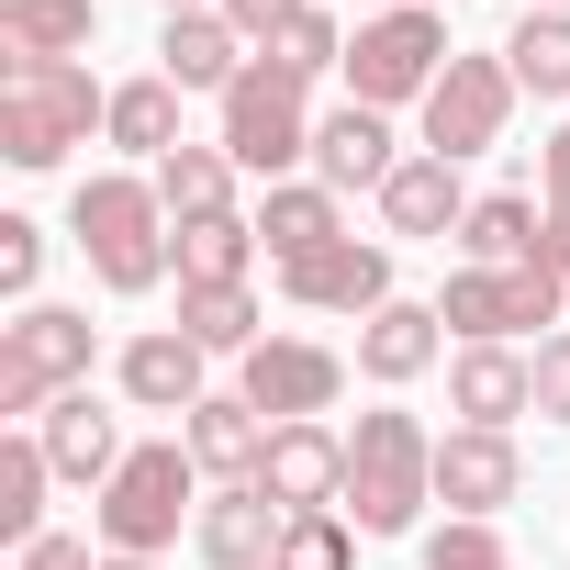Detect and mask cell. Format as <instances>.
Here are the masks:
<instances>
[{"label":"cell","mask_w":570,"mask_h":570,"mask_svg":"<svg viewBox=\"0 0 570 570\" xmlns=\"http://www.w3.org/2000/svg\"><path fill=\"white\" fill-rule=\"evenodd\" d=\"M436 12H459V0H436Z\"/></svg>","instance_id":"obj_45"},{"label":"cell","mask_w":570,"mask_h":570,"mask_svg":"<svg viewBox=\"0 0 570 570\" xmlns=\"http://www.w3.org/2000/svg\"><path fill=\"white\" fill-rule=\"evenodd\" d=\"M146 179H157L168 224H202V213H235V179H246V168H235L224 146H179V157H157Z\"/></svg>","instance_id":"obj_29"},{"label":"cell","mask_w":570,"mask_h":570,"mask_svg":"<svg viewBox=\"0 0 570 570\" xmlns=\"http://www.w3.org/2000/svg\"><path fill=\"white\" fill-rule=\"evenodd\" d=\"M559 336H570V303H559Z\"/></svg>","instance_id":"obj_44"},{"label":"cell","mask_w":570,"mask_h":570,"mask_svg":"<svg viewBox=\"0 0 570 570\" xmlns=\"http://www.w3.org/2000/svg\"><path fill=\"white\" fill-rule=\"evenodd\" d=\"M436 358H448V314H436V303H381V314L358 325V370H370L381 392L425 381Z\"/></svg>","instance_id":"obj_22"},{"label":"cell","mask_w":570,"mask_h":570,"mask_svg":"<svg viewBox=\"0 0 570 570\" xmlns=\"http://www.w3.org/2000/svg\"><path fill=\"white\" fill-rule=\"evenodd\" d=\"M246 57H257V46H246L224 12H168V23H157V79H179V90H213V101H224V90L246 79Z\"/></svg>","instance_id":"obj_21"},{"label":"cell","mask_w":570,"mask_h":570,"mask_svg":"<svg viewBox=\"0 0 570 570\" xmlns=\"http://www.w3.org/2000/svg\"><path fill=\"white\" fill-rule=\"evenodd\" d=\"M279 303H292V314H347V325H370L381 303H403V292H392V246L336 235L325 257H292V268H279Z\"/></svg>","instance_id":"obj_11"},{"label":"cell","mask_w":570,"mask_h":570,"mask_svg":"<svg viewBox=\"0 0 570 570\" xmlns=\"http://www.w3.org/2000/svg\"><path fill=\"white\" fill-rule=\"evenodd\" d=\"M370 12H403V0H370Z\"/></svg>","instance_id":"obj_43"},{"label":"cell","mask_w":570,"mask_h":570,"mask_svg":"<svg viewBox=\"0 0 570 570\" xmlns=\"http://www.w3.org/2000/svg\"><path fill=\"white\" fill-rule=\"evenodd\" d=\"M268 57H279V68H292V79H336V68H347V23H336V12H325V0H314V12H303L292 35H279Z\"/></svg>","instance_id":"obj_34"},{"label":"cell","mask_w":570,"mask_h":570,"mask_svg":"<svg viewBox=\"0 0 570 570\" xmlns=\"http://www.w3.org/2000/svg\"><path fill=\"white\" fill-rule=\"evenodd\" d=\"M213 12H224V23H235V35H246V46H257V57H268V46H279V35H292V23H303V12H314V0H213Z\"/></svg>","instance_id":"obj_37"},{"label":"cell","mask_w":570,"mask_h":570,"mask_svg":"<svg viewBox=\"0 0 570 570\" xmlns=\"http://www.w3.org/2000/svg\"><path fill=\"white\" fill-rule=\"evenodd\" d=\"M425 570H525V559L503 548V525H481V514H448V525H425Z\"/></svg>","instance_id":"obj_33"},{"label":"cell","mask_w":570,"mask_h":570,"mask_svg":"<svg viewBox=\"0 0 570 570\" xmlns=\"http://www.w3.org/2000/svg\"><path fill=\"white\" fill-rule=\"evenodd\" d=\"M179 101H190V90L146 68V79H124V90H112V124H101V135H112L135 168H157V157H179V146H190V135H179Z\"/></svg>","instance_id":"obj_24"},{"label":"cell","mask_w":570,"mask_h":570,"mask_svg":"<svg viewBox=\"0 0 570 570\" xmlns=\"http://www.w3.org/2000/svg\"><path fill=\"white\" fill-rule=\"evenodd\" d=\"M537 202H548V235H537V268L570 279V124L537 146Z\"/></svg>","instance_id":"obj_32"},{"label":"cell","mask_w":570,"mask_h":570,"mask_svg":"<svg viewBox=\"0 0 570 570\" xmlns=\"http://www.w3.org/2000/svg\"><path fill=\"white\" fill-rule=\"evenodd\" d=\"M101 570H157V559H101Z\"/></svg>","instance_id":"obj_41"},{"label":"cell","mask_w":570,"mask_h":570,"mask_svg":"<svg viewBox=\"0 0 570 570\" xmlns=\"http://www.w3.org/2000/svg\"><path fill=\"white\" fill-rule=\"evenodd\" d=\"M179 336H190L202 358H246V347H268L246 279H179Z\"/></svg>","instance_id":"obj_26"},{"label":"cell","mask_w":570,"mask_h":570,"mask_svg":"<svg viewBox=\"0 0 570 570\" xmlns=\"http://www.w3.org/2000/svg\"><path fill=\"white\" fill-rule=\"evenodd\" d=\"M537 12H570V0H537Z\"/></svg>","instance_id":"obj_42"},{"label":"cell","mask_w":570,"mask_h":570,"mask_svg":"<svg viewBox=\"0 0 570 570\" xmlns=\"http://www.w3.org/2000/svg\"><path fill=\"white\" fill-rule=\"evenodd\" d=\"M246 224H257V246H268V268H292V257H325V246L347 235V202H336L325 179H268Z\"/></svg>","instance_id":"obj_20"},{"label":"cell","mask_w":570,"mask_h":570,"mask_svg":"<svg viewBox=\"0 0 570 570\" xmlns=\"http://www.w3.org/2000/svg\"><path fill=\"white\" fill-rule=\"evenodd\" d=\"M179 448L202 459L213 492H224V481H257V459H268V414H257L246 392H202V403L179 414Z\"/></svg>","instance_id":"obj_19"},{"label":"cell","mask_w":570,"mask_h":570,"mask_svg":"<svg viewBox=\"0 0 570 570\" xmlns=\"http://www.w3.org/2000/svg\"><path fill=\"white\" fill-rule=\"evenodd\" d=\"M213 358L179 336V325H146V336H124V358H112V392L135 403V414H190L213 381H202Z\"/></svg>","instance_id":"obj_16"},{"label":"cell","mask_w":570,"mask_h":570,"mask_svg":"<svg viewBox=\"0 0 570 570\" xmlns=\"http://www.w3.org/2000/svg\"><path fill=\"white\" fill-rule=\"evenodd\" d=\"M503 68H514L525 101H570V12H537L525 0V23L503 35Z\"/></svg>","instance_id":"obj_30"},{"label":"cell","mask_w":570,"mask_h":570,"mask_svg":"<svg viewBox=\"0 0 570 570\" xmlns=\"http://www.w3.org/2000/svg\"><path fill=\"white\" fill-rule=\"evenodd\" d=\"M213 112H224L213 146H224L257 190H268V179H292V168H314V124H325V112H314V79H292L279 57H246V79H235Z\"/></svg>","instance_id":"obj_5"},{"label":"cell","mask_w":570,"mask_h":570,"mask_svg":"<svg viewBox=\"0 0 570 570\" xmlns=\"http://www.w3.org/2000/svg\"><path fill=\"white\" fill-rule=\"evenodd\" d=\"M514 101H525V90H514V68H503V46H492V57H448V79H436V90H425V112H414V124H425V157H448V168H470L481 146H503V124H514Z\"/></svg>","instance_id":"obj_8"},{"label":"cell","mask_w":570,"mask_h":570,"mask_svg":"<svg viewBox=\"0 0 570 570\" xmlns=\"http://www.w3.org/2000/svg\"><path fill=\"white\" fill-rule=\"evenodd\" d=\"M157 12H213V0H157Z\"/></svg>","instance_id":"obj_40"},{"label":"cell","mask_w":570,"mask_h":570,"mask_svg":"<svg viewBox=\"0 0 570 570\" xmlns=\"http://www.w3.org/2000/svg\"><path fill=\"white\" fill-rule=\"evenodd\" d=\"M279 570H358V525H347V514H292Z\"/></svg>","instance_id":"obj_35"},{"label":"cell","mask_w":570,"mask_h":570,"mask_svg":"<svg viewBox=\"0 0 570 570\" xmlns=\"http://www.w3.org/2000/svg\"><path fill=\"white\" fill-rule=\"evenodd\" d=\"M12 570H101V559H90V537H57V525H46V537L12 559Z\"/></svg>","instance_id":"obj_39"},{"label":"cell","mask_w":570,"mask_h":570,"mask_svg":"<svg viewBox=\"0 0 570 570\" xmlns=\"http://www.w3.org/2000/svg\"><path fill=\"white\" fill-rule=\"evenodd\" d=\"M90 358H101V325L79 303H23L12 325H0V414L46 425L68 392H90Z\"/></svg>","instance_id":"obj_6"},{"label":"cell","mask_w":570,"mask_h":570,"mask_svg":"<svg viewBox=\"0 0 570 570\" xmlns=\"http://www.w3.org/2000/svg\"><path fill=\"white\" fill-rule=\"evenodd\" d=\"M436 503L503 525V503H525V448L492 436V425H448V436H436Z\"/></svg>","instance_id":"obj_12"},{"label":"cell","mask_w":570,"mask_h":570,"mask_svg":"<svg viewBox=\"0 0 570 570\" xmlns=\"http://www.w3.org/2000/svg\"><path fill=\"white\" fill-rule=\"evenodd\" d=\"M101 0H0V57H90Z\"/></svg>","instance_id":"obj_27"},{"label":"cell","mask_w":570,"mask_h":570,"mask_svg":"<svg viewBox=\"0 0 570 570\" xmlns=\"http://www.w3.org/2000/svg\"><path fill=\"white\" fill-rule=\"evenodd\" d=\"M179 224H168V202H157V179L146 168H101V179H79L68 190V246L90 257V279L112 303H146L157 279L179 268V246H168Z\"/></svg>","instance_id":"obj_1"},{"label":"cell","mask_w":570,"mask_h":570,"mask_svg":"<svg viewBox=\"0 0 570 570\" xmlns=\"http://www.w3.org/2000/svg\"><path fill=\"white\" fill-rule=\"evenodd\" d=\"M448 414L514 436V425L537 414V358H525V347H459V358H448Z\"/></svg>","instance_id":"obj_17"},{"label":"cell","mask_w":570,"mask_h":570,"mask_svg":"<svg viewBox=\"0 0 570 570\" xmlns=\"http://www.w3.org/2000/svg\"><path fill=\"white\" fill-rule=\"evenodd\" d=\"M90 525H101V559H168L179 525H202V459L179 436L124 448V470L90 492Z\"/></svg>","instance_id":"obj_3"},{"label":"cell","mask_w":570,"mask_h":570,"mask_svg":"<svg viewBox=\"0 0 570 570\" xmlns=\"http://www.w3.org/2000/svg\"><path fill=\"white\" fill-rule=\"evenodd\" d=\"M168 246H179V279H246V268L268 257L246 213H202V224H179Z\"/></svg>","instance_id":"obj_31"},{"label":"cell","mask_w":570,"mask_h":570,"mask_svg":"<svg viewBox=\"0 0 570 570\" xmlns=\"http://www.w3.org/2000/svg\"><path fill=\"white\" fill-rule=\"evenodd\" d=\"M279 537H292V514H279L257 481H224V492H202V525H190L202 570H279Z\"/></svg>","instance_id":"obj_14"},{"label":"cell","mask_w":570,"mask_h":570,"mask_svg":"<svg viewBox=\"0 0 570 570\" xmlns=\"http://www.w3.org/2000/svg\"><path fill=\"white\" fill-rule=\"evenodd\" d=\"M35 279H46V224L35 213H0V292L35 303Z\"/></svg>","instance_id":"obj_36"},{"label":"cell","mask_w":570,"mask_h":570,"mask_svg":"<svg viewBox=\"0 0 570 570\" xmlns=\"http://www.w3.org/2000/svg\"><path fill=\"white\" fill-rule=\"evenodd\" d=\"M257 492H268L279 514H336V503H347V436H336V425H268Z\"/></svg>","instance_id":"obj_13"},{"label":"cell","mask_w":570,"mask_h":570,"mask_svg":"<svg viewBox=\"0 0 570 570\" xmlns=\"http://www.w3.org/2000/svg\"><path fill=\"white\" fill-rule=\"evenodd\" d=\"M448 12L436 0H403V12H370L358 23V46H347V101H370V112H425V90L448 79Z\"/></svg>","instance_id":"obj_7"},{"label":"cell","mask_w":570,"mask_h":570,"mask_svg":"<svg viewBox=\"0 0 570 570\" xmlns=\"http://www.w3.org/2000/svg\"><path fill=\"white\" fill-rule=\"evenodd\" d=\"M381 224H392V235H414V246H459V224H470V190H459V168L414 146V157L381 179Z\"/></svg>","instance_id":"obj_18"},{"label":"cell","mask_w":570,"mask_h":570,"mask_svg":"<svg viewBox=\"0 0 570 570\" xmlns=\"http://www.w3.org/2000/svg\"><path fill=\"white\" fill-rule=\"evenodd\" d=\"M35 436H46V459H57V481H90V492H101V481L124 470V425H112V414H101L90 392H68V403H57V414H46Z\"/></svg>","instance_id":"obj_25"},{"label":"cell","mask_w":570,"mask_h":570,"mask_svg":"<svg viewBox=\"0 0 570 570\" xmlns=\"http://www.w3.org/2000/svg\"><path fill=\"white\" fill-rule=\"evenodd\" d=\"M537 414L570 425V336H537Z\"/></svg>","instance_id":"obj_38"},{"label":"cell","mask_w":570,"mask_h":570,"mask_svg":"<svg viewBox=\"0 0 570 570\" xmlns=\"http://www.w3.org/2000/svg\"><path fill=\"white\" fill-rule=\"evenodd\" d=\"M235 392H246L268 425H325V414H336V392H347V358H336V347H314V336H268V347H246V358H235Z\"/></svg>","instance_id":"obj_10"},{"label":"cell","mask_w":570,"mask_h":570,"mask_svg":"<svg viewBox=\"0 0 570 570\" xmlns=\"http://www.w3.org/2000/svg\"><path fill=\"white\" fill-rule=\"evenodd\" d=\"M112 124V90L79 57H0V157L12 168H68L90 135Z\"/></svg>","instance_id":"obj_2"},{"label":"cell","mask_w":570,"mask_h":570,"mask_svg":"<svg viewBox=\"0 0 570 570\" xmlns=\"http://www.w3.org/2000/svg\"><path fill=\"white\" fill-rule=\"evenodd\" d=\"M46 481H57L46 436H35V425H12V436H0V548H12V559L46 537Z\"/></svg>","instance_id":"obj_28"},{"label":"cell","mask_w":570,"mask_h":570,"mask_svg":"<svg viewBox=\"0 0 570 570\" xmlns=\"http://www.w3.org/2000/svg\"><path fill=\"white\" fill-rule=\"evenodd\" d=\"M403 168V135H392V112H370V101H336L325 124H314V179L347 202V190H370L381 202V179Z\"/></svg>","instance_id":"obj_15"},{"label":"cell","mask_w":570,"mask_h":570,"mask_svg":"<svg viewBox=\"0 0 570 570\" xmlns=\"http://www.w3.org/2000/svg\"><path fill=\"white\" fill-rule=\"evenodd\" d=\"M425 503H436V436H425V414H403V403L358 414V436H347V503L336 514L358 537H414Z\"/></svg>","instance_id":"obj_4"},{"label":"cell","mask_w":570,"mask_h":570,"mask_svg":"<svg viewBox=\"0 0 570 570\" xmlns=\"http://www.w3.org/2000/svg\"><path fill=\"white\" fill-rule=\"evenodd\" d=\"M548 235V202L537 190H481L470 224H459V268H525Z\"/></svg>","instance_id":"obj_23"},{"label":"cell","mask_w":570,"mask_h":570,"mask_svg":"<svg viewBox=\"0 0 570 570\" xmlns=\"http://www.w3.org/2000/svg\"><path fill=\"white\" fill-rule=\"evenodd\" d=\"M559 303H570V279H548V268L525 257V268H459L436 314H448L459 347H514L525 325H559Z\"/></svg>","instance_id":"obj_9"}]
</instances>
